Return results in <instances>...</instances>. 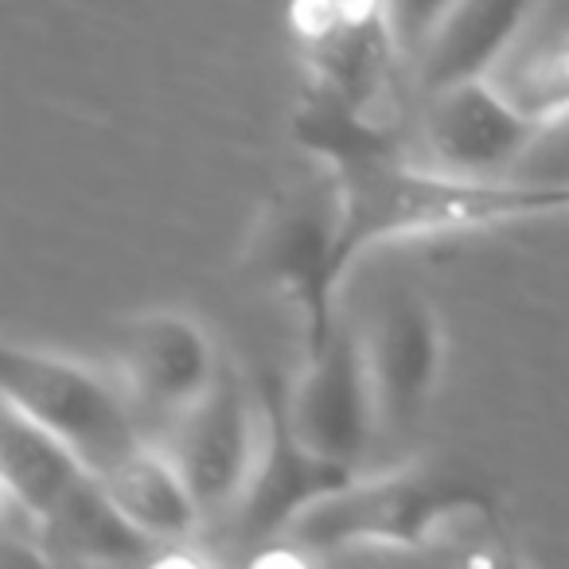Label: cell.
Here are the masks:
<instances>
[{
    "instance_id": "cell-13",
    "label": "cell",
    "mask_w": 569,
    "mask_h": 569,
    "mask_svg": "<svg viewBox=\"0 0 569 569\" xmlns=\"http://www.w3.org/2000/svg\"><path fill=\"white\" fill-rule=\"evenodd\" d=\"M32 530L43 546V558L67 561V566H133V561L157 558L152 550L157 542L121 515L98 472H90Z\"/></svg>"
},
{
    "instance_id": "cell-4",
    "label": "cell",
    "mask_w": 569,
    "mask_h": 569,
    "mask_svg": "<svg viewBox=\"0 0 569 569\" xmlns=\"http://www.w3.org/2000/svg\"><path fill=\"white\" fill-rule=\"evenodd\" d=\"M340 238V183L328 172L325 183L301 196H284L250 246V261L269 284H277L301 309L305 348L320 343L336 328V293L343 277L336 269Z\"/></svg>"
},
{
    "instance_id": "cell-11",
    "label": "cell",
    "mask_w": 569,
    "mask_h": 569,
    "mask_svg": "<svg viewBox=\"0 0 569 569\" xmlns=\"http://www.w3.org/2000/svg\"><path fill=\"white\" fill-rule=\"evenodd\" d=\"M538 121L522 118L488 79L429 90L421 133L441 168L465 176H511Z\"/></svg>"
},
{
    "instance_id": "cell-2",
    "label": "cell",
    "mask_w": 569,
    "mask_h": 569,
    "mask_svg": "<svg viewBox=\"0 0 569 569\" xmlns=\"http://www.w3.org/2000/svg\"><path fill=\"white\" fill-rule=\"evenodd\" d=\"M496 511V499L480 480L437 468H402L382 476H356L317 499L284 530L289 542L309 550H356V546H398L421 550L457 519Z\"/></svg>"
},
{
    "instance_id": "cell-12",
    "label": "cell",
    "mask_w": 569,
    "mask_h": 569,
    "mask_svg": "<svg viewBox=\"0 0 569 569\" xmlns=\"http://www.w3.org/2000/svg\"><path fill=\"white\" fill-rule=\"evenodd\" d=\"M535 0H457L418 51V74L426 90L483 79L522 36Z\"/></svg>"
},
{
    "instance_id": "cell-6",
    "label": "cell",
    "mask_w": 569,
    "mask_h": 569,
    "mask_svg": "<svg viewBox=\"0 0 569 569\" xmlns=\"http://www.w3.org/2000/svg\"><path fill=\"white\" fill-rule=\"evenodd\" d=\"M284 410L312 452L348 468L363 465L382 426L359 328L336 320L325 340L305 348L301 375L284 390Z\"/></svg>"
},
{
    "instance_id": "cell-8",
    "label": "cell",
    "mask_w": 569,
    "mask_h": 569,
    "mask_svg": "<svg viewBox=\"0 0 569 569\" xmlns=\"http://www.w3.org/2000/svg\"><path fill=\"white\" fill-rule=\"evenodd\" d=\"M261 413H266V433H261L258 465L234 519L246 538L269 542V538H284V530L293 527L305 507L356 480L359 468L336 465L297 437L284 410V390L273 379L261 382Z\"/></svg>"
},
{
    "instance_id": "cell-5",
    "label": "cell",
    "mask_w": 569,
    "mask_h": 569,
    "mask_svg": "<svg viewBox=\"0 0 569 569\" xmlns=\"http://www.w3.org/2000/svg\"><path fill=\"white\" fill-rule=\"evenodd\" d=\"M289 32L312 87L382 118L398 56H406L387 0H293Z\"/></svg>"
},
{
    "instance_id": "cell-16",
    "label": "cell",
    "mask_w": 569,
    "mask_h": 569,
    "mask_svg": "<svg viewBox=\"0 0 569 569\" xmlns=\"http://www.w3.org/2000/svg\"><path fill=\"white\" fill-rule=\"evenodd\" d=\"M483 79L530 121L569 113V32L515 40Z\"/></svg>"
},
{
    "instance_id": "cell-9",
    "label": "cell",
    "mask_w": 569,
    "mask_h": 569,
    "mask_svg": "<svg viewBox=\"0 0 569 569\" xmlns=\"http://www.w3.org/2000/svg\"><path fill=\"white\" fill-rule=\"evenodd\" d=\"M363 351L382 433H406L426 413L441 379V317L413 289H390L363 332Z\"/></svg>"
},
{
    "instance_id": "cell-17",
    "label": "cell",
    "mask_w": 569,
    "mask_h": 569,
    "mask_svg": "<svg viewBox=\"0 0 569 569\" xmlns=\"http://www.w3.org/2000/svg\"><path fill=\"white\" fill-rule=\"evenodd\" d=\"M515 180L530 183H566L569 188V113L542 121L511 168Z\"/></svg>"
},
{
    "instance_id": "cell-7",
    "label": "cell",
    "mask_w": 569,
    "mask_h": 569,
    "mask_svg": "<svg viewBox=\"0 0 569 569\" xmlns=\"http://www.w3.org/2000/svg\"><path fill=\"white\" fill-rule=\"evenodd\" d=\"M266 413L261 398L222 367L203 398L168 426V452L196 491L203 515H234L258 465Z\"/></svg>"
},
{
    "instance_id": "cell-10",
    "label": "cell",
    "mask_w": 569,
    "mask_h": 569,
    "mask_svg": "<svg viewBox=\"0 0 569 569\" xmlns=\"http://www.w3.org/2000/svg\"><path fill=\"white\" fill-rule=\"evenodd\" d=\"M222 363L211 336L183 312H152L129 325L121 343V382L144 429H168L219 379Z\"/></svg>"
},
{
    "instance_id": "cell-18",
    "label": "cell",
    "mask_w": 569,
    "mask_h": 569,
    "mask_svg": "<svg viewBox=\"0 0 569 569\" xmlns=\"http://www.w3.org/2000/svg\"><path fill=\"white\" fill-rule=\"evenodd\" d=\"M457 0H387L390 20H395L398 43L406 56H418L426 48V40L433 36V28L441 24V17L452 9Z\"/></svg>"
},
{
    "instance_id": "cell-15",
    "label": "cell",
    "mask_w": 569,
    "mask_h": 569,
    "mask_svg": "<svg viewBox=\"0 0 569 569\" xmlns=\"http://www.w3.org/2000/svg\"><path fill=\"white\" fill-rule=\"evenodd\" d=\"M98 480L121 507V515L152 542H180L196 535V527L207 519L172 452H160L149 441L137 445L106 472H98Z\"/></svg>"
},
{
    "instance_id": "cell-1",
    "label": "cell",
    "mask_w": 569,
    "mask_h": 569,
    "mask_svg": "<svg viewBox=\"0 0 569 569\" xmlns=\"http://www.w3.org/2000/svg\"><path fill=\"white\" fill-rule=\"evenodd\" d=\"M340 183L336 269L348 281L356 261L375 246L445 238L465 230L569 214L566 183H530L515 176H465L410 164L406 157L332 172Z\"/></svg>"
},
{
    "instance_id": "cell-14",
    "label": "cell",
    "mask_w": 569,
    "mask_h": 569,
    "mask_svg": "<svg viewBox=\"0 0 569 569\" xmlns=\"http://www.w3.org/2000/svg\"><path fill=\"white\" fill-rule=\"evenodd\" d=\"M94 468L63 445L56 433L4 402V433H0V480L9 507L24 511V519L40 522L79 488Z\"/></svg>"
},
{
    "instance_id": "cell-3",
    "label": "cell",
    "mask_w": 569,
    "mask_h": 569,
    "mask_svg": "<svg viewBox=\"0 0 569 569\" xmlns=\"http://www.w3.org/2000/svg\"><path fill=\"white\" fill-rule=\"evenodd\" d=\"M0 390L4 402L71 445L94 472L129 457L149 433L126 382L106 379L79 359L9 343L0 356Z\"/></svg>"
}]
</instances>
